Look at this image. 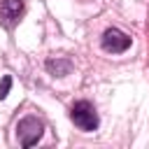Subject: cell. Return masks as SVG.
Returning <instances> with one entry per match:
<instances>
[{"label": "cell", "mask_w": 149, "mask_h": 149, "mask_svg": "<svg viewBox=\"0 0 149 149\" xmlns=\"http://www.w3.org/2000/svg\"><path fill=\"white\" fill-rule=\"evenodd\" d=\"M70 119H72V123H74L79 130H84V133H93V130H98V126H100L98 112H95V107H93L88 100H77V102L72 105V109H70Z\"/></svg>", "instance_id": "obj_1"}, {"label": "cell", "mask_w": 149, "mask_h": 149, "mask_svg": "<svg viewBox=\"0 0 149 149\" xmlns=\"http://www.w3.org/2000/svg\"><path fill=\"white\" fill-rule=\"evenodd\" d=\"M42 133H44V123H42L37 116H33V114L23 116V119L16 123V135H19V142H21L23 149L37 144V140L42 137Z\"/></svg>", "instance_id": "obj_2"}, {"label": "cell", "mask_w": 149, "mask_h": 149, "mask_svg": "<svg viewBox=\"0 0 149 149\" xmlns=\"http://www.w3.org/2000/svg\"><path fill=\"white\" fill-rule=\"evenodd\" d=\"M130 35H126L123 30L119 28H107L100 37V47L107 51V54H123L130 49Z\"/></svg>", "instance_id": "obj_3"}, {"label": "cell", "mask_w": 149, "mask_h": 149, "mask_svg": "<svg viewBox=\"0 0 149 149\" xmlns=\"http://www.w3.org/2000/svg\"><path fill=\"white\" fill-rule=\"evenodd\" d=\"M23 12H26L23 0H0V26L12 30L23 19Z\"/></svg>", "instance_id": "obj_4"}, {"label": "cell", "mask_w": 149, "mask_h": 149, "mask_svg": "<svg viewBox=\"0 0 149 149\" xmlns=\"http://www.w3.org/2000/svg\"><path fill=\"white\" fill-rule=\"evenodd\" d=\"M44 68L49 70V74H54V77H65V74H70L72 72V61L70 58H49L47 63H44Z\"/></svg>", "instance_id": "obj_5"}, {"label": "cell", "mask_w": 149, "mask_h": 149, "mask_svg": "<svg viewBox=\"0 0 149 149\" xmlns=\"http://www.w3.org/2000/svg\"><path fill=\"white\" fill-rule=\"evenodd\" d=\"M9 88H12V77H9V74H5V77H2V81H0V100H5V98H7Z\"/></svg>", "instance_id": "obj_6"}]
</instances>
